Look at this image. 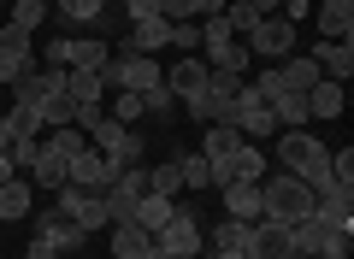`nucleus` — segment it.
Here are the masks:
<instances>
[{
	"label": "nucleus",
	"mask_w": 354,
	"mask_h": 259,
	"mask_svg": "<svg viewBox=\"0 0 354 259\" xmlns=\"http://www.w3.org/2000/svg\"><path fill=\"white\" fill-rule=\"evenodd\" d=\"M207 253H248V224L242 218L207 224Z\"/></svg>",
	"instance_id": "nucleus-24"
},
{
	"label": "nucleus",
	"mask_w": 354,
	"mask_h": 259,
	"mask_svg": "<svg viewBox=\"0 0 354 259\" xmlns=\"http://www.w3.org/2000/svg\"><path fill=\"white\" fill-rule=\"evenodd\" d=\"M171 48H183V53H201V24H195V18L171 24Z\"/></svg>",
	"instance_id": "nucleus-38"
},
{
	"label": "nucleus",
	"mask_w": 354,
	"mask_h": 259,
	"mask_svg": "<svg viewBox=\"0 0 354 259\" xmlns=\"http://www.w3.org/2000/svg\"><path fill=\"white\" fill-rule=\"evenodd\" d=\"M65 183L71 189H88V195H101L113 177H106V160L95 148H83V153H71V165H65Z\"/></svg>",
	"instance_id": "nucleus-16"
},
{
	"label": "nucleus",
	"mask_w": 354,
	"mask_h": 259,
	"mask_svg": "<svg viewBox=\"0 0 354 259\" xmlns=\"http://www.w3.org/2000/svg\"><path fill=\"white\" fill-rule=\"evenodd\" d=\"M88 148L106 160V177L130 171V165H148V142H142V130H130V124H118V118L95 124V130H88Z\"/></svg>",
	"instance_id": "nucleus-2"
},
{
	"label": "nucleus",
	"mask_w": 354,
	"mask_h": 259,
	"mask_svg": "<svg viewBox=\"0 0 354 259\" xmlns=\"http://www.w3.org/2000/svg\"><path fill=\"white\" fill-rule=\"evenodd\" d=\"M337 259H348V253H337Z\"/></svg>",
	"instance_id": "nucleus-48"
},
{
	"label": "nucleus",
	"mask_w": 354,
	"mask_h": 259,
	"mask_svg": "<svg viewBox=\"0 0 354 259\" xmlns=\"http://www.w3.org/2000/svg\"><path fill=\"white\" fill-rule=\"evenodd\" d=\"M65 165H71V160H65L59 148H48V142H41L36 165H30V183H36V189H48V195H59V189H65Z\"/></svg>",
	"instance_id": "nucleus-20"
},
{
	"label": "nucleus",
	"mask_w": 354,
	"mask_h": 259,
	"mask_svg": "<svg viewBox=\"0 0 354 259\" xmlns=\"http://www.w3.org/2000/svg\"><path fill=\"white\" fill-rule=\"evenodd\" d=\"M342 106H348V88L330 83V77H319L307 88V118H342Z\"/></svg>",
	"instance_id": "nucleus-19"
},
{
	"label": "nucleus",
	"mask_w": 354,
	"mask_h": 259,
	"mask_svg": "<svg viewBox=\"0 0 354 259\" xmlns=\"http://www.w3.org/2000/svg\"><path fill=\"white\" fill-rule=\"evenodd\" d=\"M307 59L319 65V77L348 83V77H354V41H313V48H307Z\"/></svg>",
	"instance_id": "nucleus-15"
},
{
	"label": "nucleus",
	"mask_w": 354,
	"mask_h": 259,
	"mask_svg": "<svg viewBox=\"0 0 354 259\" xmlns=\"http://www.w3.org/2000/svg\"><path fill=\"white\" fill-rule=\"evenodd\" d=\"M18 177V165H12V153H0V183H12Z\"/></svg>",
	"instance_id": "nucleus-43"
},
{
	"label": "nucleus",
	"mask_w": 354,
	"mask_h": 259,
	"mask_svg": "<svg viewBox=\"0 0 354 259\" xmlns=\"http://www.w3.org/2000/svg\"><path fill=\"white\" fill-rule=\"evenodd\" d=\"M142 106H148V118H160V124H171L177 112H183V106H177V95L165 88V77H160V83L148 88V95H142Z\"/></svg>",
	"instance_id": "nucleus-32"
},
{
	"label": "nucleus",
	"mask_w": 354,
	"mask_h": 259,
	"mask_svg": "<svg viewBox=\"0 0 354 259\" xmlns=\"http://www.w3.org/2000/svg\"><path fill=\"white\" fill-rule=\"evenodd\" d=\"M142 177H148V195H165V200H177V195H183V177H177V160L142 165Z\"/></svg>",
	"instance_id": "nucleus-30"
},
{
	"label": "nucleus",
	"mask_w": 354,
	"mask_h": 259,
	"mask_svg": "<svg viewBox=\"0 0 354 259\" xmlns=\"http://www.w3.org/2000/svg\"><path fill=\"white\" fill-rule=\"evenodd\" d=\"M24 71H36V36H24L18 24H0V83H18Z\"/></svg>",
	"instance_id": "nucleus-9"
},
{
	"label": "nucleus",
	"mask_w": 354,
	"mask_h": 259,
	"mask_svg": "<svg viewBox=\"0 0 354 259\" xmlns=\"http://www.w3.org/2000/svg\"><path fill=\"white\" fill-rule=\"evenodd\" d=\"M30 212H36V183H30V177L0 183V224H24Z\"/></svg>",
	"instance_id": "nucleus-17"
},
{
	"label": "nucleus",
	"mask_w": 354,
	"mask_h": 259,
	"mask_svg": "<svg viewBox=\"0 0 354 259\" xmlns=\"http://www.w3.org/2000/svg\"><path fill=\"white\" fill-rule=\"evenodd\" d=\"M177 177H183V189H195V195H201V189H213V171H207L201 153H177Z\"/></svg>",
	"instance_id": "nucleus-33"
},
{
	"label": "nucleus",
	"mask_w": 354,
	"mask_h": 259,
	"mask_svg": "<svg viewBox=\"0 0 354 259\" xmlns=\"http://www.w3.org/2000/svg\"><path fill=\"white\" fill-rule=\"evenodd\" d=\"M65 95H71L77 106H88V100H106V77H101V71H65Z\"/></svg>",
	"instance_id": "nucleus-29"
},
{
	"label": "nucleus",
	"mask_w": 354,
	"mask_h": 259,
	"mask_svg": "<svg viewBox=\"0 0 354 259\" xmlns=\"http://www.w3.org/2000/svg\"><path fill=\"white\" fill-rule=\"evenodd\" d=\"M165 88L177 95V106H183L189 95H201V88H207V59H201V53H177V59L165 65Z\"/></svg>",
	"instance_id": "nucleus-12"
},
{
	"label": "nucleus",
	"mask_w": 354,
	"mask_h": 259,
	"mask_svg": "<svg viewBox=\"0 0 354 259\" xmlns=\"http://www.w3.org/2000/svg\"><path fill=\"white\" fill-rule=\"evenodd\" d=\"M248 53H260V59H272V65L290 59V53H295V24H290V18H278V12L260 18V24L248 30Z\"/></svg>",
	"instance_id": "nucleus-7"
},
{
	"label": "nucleus",
	"mask_w": 354,
	"mask_h": 259,
	"mask_svg": "<svg viewBox=\"0 0 354 259\" xmlns=\"http://www.w3.org/2000/svg\"><path fill=\"white\" fill-rule=\"evenodd\" d=\"M160 48H171V24H165V18H142V24H124V36H118V53L160 59Z\"/></svg>",
	"instance_id": "nucleus-11"
},
{
	"label": "nucleus",
	"mask_w": 354,
	"mask_h": 259,
	"mask_svg": "<svg viewBox=\"0 0 354 259\" xmlns=\"http://www.w3.org/2000/svg\"><path fill=\"white\" fill-rule=\"evenodd\" d=\"M330 183H348V189H354V148L330 153Z\"/></svg>",
	"instance_id": "nucleus-40"
},
{
	"label": "nucleus",
	"mask_w": 354,
	"mask_h": 259,
	"mask_svg": "<svg viewBox=\"0 0 354 259\" xmlns=\"http://www.w3.org/2000/svg\"><path fill=\"white\" fill-rule=\"evenodd\" d=\"M236 148H242V130H230V124H207L201 130V160H225Z\"/></svg>",
	"instance_id": "nucleus-28"
},
{
	"label": "nucleus",
	"mask_w": 354,
	"mask_h": 259,
	"mask_svg": "<svg viewBox=\"0 0 354 259\" xmlns=\"http://www.w3.org/2000/svg\"><path fill=\"white\" fill-rule=\"evenodd\" d=\"M113 118H118V124H136V118H148L142 95H130V88H113Z\"/></svg>",
	"instance_id": "nucleus-35"
},
{
	"label": "nucleus",
	"mask_w": 354,
	"mask_h": 259,
	"mask_svg": "<svg viewBox=\"0 0 354 259\" xmlns=\"http://www.w3.org/2000/svg\"><path fill=\"white\" fill-rule=\"evenodd\" d=\"M53 207H59L71 224H83L88 236H95V230H113V224H106V200H101V195H88V189H71V183H65Z\"/></svg>",
	"instance_id": "nucleus-10"
},
{
	"label": "nucleus",
	"mask_w": 354,
	"mask_h": 259,
	"mask_svg": "<svg viewBox=\"0 0 354 259\" xmlns=\"http://www.w3.org/2000/svg\"><path fill=\"white\" fill-rule=\"evenodd\" d=\"M348 236L354 230H337V224H325L313 212V218H301V224H290V247L295 253H307V259H337V253H348Z\"/></svg>",
	"instance_id": "nucleus-4"
},
{
	"label": "nucleus",
	"mask_w": 354,
	"mask_h": 259,
	"mask_svg": "<svg viewBox=\"0 0 354 259\" xmlns=\"http://www.w3.org/2000/svg\"><path fill=\"white\" fill-rule=\"evenodd\" d=\"M24 259H59V247H53V242H41V236H30V247H24Z\"/></svg>",
	"instance_id": "nucleus-42"
},
{
	"label": "nucleus",
	"mask_w": 354,
	"mask_h": 259,
	"mask_svg": "<svg viewBox=\"0 0 354 259\" xmlns=\"http://www.w3.org/2000/svg\"><path fill=\"white\" fill-rule=\"evenodd\" d=\"M171 212H177V200H165V195H142L136 200V224H142V230H160V224H171Z\"/></svg>",
	"instance_id": "nucleus-31"
},
{
	"label": "nucleus",
	"mask_w": 354,
	"mask_h": 259,
	"mask_svg": "<svg viewBox=\"0 0 354 259\" xmlns=\"http://www.w3.org/2000/svg\"><path fill=\"white\" fill-rule=\"evenodd\" d=\"M30 236H41V242H53V247H59L65 259H71V253H83V247H88V230H83V224H71V218H65L59 207L36 212V224H30Z\"/></svg>",
	"instance_id": "nucleus-8"
},
{
	"label": "nucleus",
	"mask_w": 354,
	"mask_h": 259,
	"mask_svg": "<svg viewBox=\"0 0 354 259\" xmlns=\"http://www.w3.org/2000/svg\"><path fill=\"white\" fill-rule=\"evenodd\" d=\"M278 18H290V24H301V18H313V0H283Z\"/></svg>",
	"instance_id": "nucleus-41"
},
{
	"label": "nucleus",
	"mask_w": 354,
	"mask_h": 259,
	"mask_svg": "<svg viewBox=\"0 0 354 259\" xmlns=\"http://www.w3.org/2000/svg\"><path fill=\"white\" fill-rule=\"evenodd\" d=\"M225 218H242V224L260 218V183H254V177H236V183H225Z\"/></svg>",
	"instance_id": "nucleus-18"
},
{
	"label": "nucleus",
	"mask_w": 354,
	"mask_h": 259,
	"mask_svg": "<svg viewBox=\"0 0 354 259\" xmlns=\"http://www.w3.org/2000/svg\"><path fill=\"white\" fill-rule=\"evenodd\" d=\"M124 24H142V18H160V0H118Z\"/></svg>",
	"instance_id": "nucleus-39"
},
{
	"label": "nucleus",
	"mask_w": 354,
	"mask_h": 259,
	"mask_svg": "<svg viewBox=\"0 0 354 259\" xmlns=\"http://www.w3.org/2000/svg\"><path fill=\"white\" fill-rule=\"evenodd\" d=\"M290 224H272V218H254L248 224V259H290Z\"/></svg>",
	"instance_id": "nucleus-13"
},
{
	"label": "nucleus",
	"mask_w": 354,
	"mask_h": 259,
	"mask_svg": "<svg viewBox=\"0 0 354 259\" xmlns=\"http://www.w3.org/2000/svg\"><path fill=\"white\" fill-rule=\"evenodd\" d=\"M6 153H12L18 171H30V165H36V153H41V136H12V148H6Z\"/></svg>",
	"instance_id": "nucleus-37"
},
{
	"label": "nucleus",
	"mask_w": 354,
	"mask_h": 259,
	"mask_svg": "<svg viewBox=\"0 0 354 259\" xmlns=\"http://www.w3.org/2000/svg\"><path fill=\"white\" fill-rule=\"evenodd\" d=\"M36 59L48 65V71H65V65H71V36H48L36 48Z\"/></svg>",
	"instance_id": "nucleus-34"
},
{
	"label": "nucleus",
	"mask_w": 354,
	"mask_h": 259,
	"mask_svg": "<svg viewBox=\"0 0 354 259\" xmlns=\"http://www.w3.org/2000/svg\"><path fill=\"white\" fill-rule=\"evenodd\" d=\"M313 24H319V41H354V0H319Z\"/></svg>",
	"instance_id": "nucleus-14"
},
{
	"label": "nucleus",
	"mask_w": 354,
	"mask_h": 259,
	"mask_svg": "<svg viewBox=\"0 0 354 259\" xmlns=\"http://www.w3.org/2000/svg\"><path fill=\"white\" fill-rule=\"evenodd\" d=\"M71 259H88V253H71Z\"/></svg>",
	"instance_id": "nucleus-47"
},
{
	"label": "nucleus",
	"mask_w": 354,
	"mask_h": 259,
	"mask_svg": "<svg viewBox=\"0 0 354 259\" xmlns=\"http://www.w3.org/2000/svg\"><path fill=\"white\" fill-rule=\"evenodd\" d=\"M225 24H230V30H236V36H248V30H254V24H260V12H254L248 0H230V6H225Z\"/></svg>",
	"instance_id": "nucleus-36"
},
{
	"label": "nucleus",
	"mask_w": 354,
	"mask_h": 259,
	"mask_svg": "<svg viewBox=\"0 0 354 259\" xmlns=\"http://www.w3.org/2000/svg\"><path fill=\"white\" fill-rule=\"evenodd\" d=\"M278 77H283V88H295V95H307V88L319 83V65L307 59V53H290V59H278Z\"/></svg>",
	"instance_id": "nucleus-26"
},
{
	"label": "nucleus",
	"mask_w": 354,
	"mask_h": 259,
	"mask_svg": "<svg viewBox=\"0 0 354 259\" xmlns=\"http://www.w3.org/2000/svg\"><path fill=\"white\" fill-rule=\"evenodd\" d=\"M101 77H106V88H130V95H148V88L165 77V65H160V59H142V53H113V59L101 65Z\"/></svg>",
	"instance_id": "nucleus-6"
},
{
	"label": "nucleus",
	"mask_w": 354,
	"mask_h": 259,
	"mask_svg": "<svg viewBox=\"0 0 354 259\" xmlns=\"http://www.w3.org/2000/svg\"><path fill=\"white\" fill-rule=\"evenodd\" d=\"M278 160L290 177H301L313 195L330 189V148L313 136V130H278Z\"/></svg>",
	"instance_id": "nucleus-1"
},
{
	"label": "nucleus",
	"mask_w": 354,
	"mask_h": 259,
	"mask_svg": "<svg viewBox=\"0 0 354 259\" xmlns=\"http://www.w3.org/2000/svg\"><path fill=\"white\" fill-rule=\"evenodd\" d=\"M0 24H6V0H0Z\"/></svg>",
	"instance_id": "nucleus-46"
},
{
	"label": "nucleus",
	"mask_w": 354,
	"mask_h": 259,
	"mask_svg": "<svg viewBox=\"0 0 354 259\" xmlns=\"http://www.w3.org/2000/svg\"><path fill=\"white\" fill-rule=\"evenodd\" d=\"M48 6H53V0H48Z\"/></svg>",
	"instance_id": "nucleus-49"
},
{
	"label": "nucleus",
	"mask_w": 354,
	"mask_h": 259,
	"mask_svg": "<svg viewBox=\"0 0 354 259\" xmlns=\"http://www.w3.org/2000/svg\"><path fill=\"white\" fill-rule=\"evenodd\" d=\"M153 247H160V253H171V259H183V253H201V247H207V224L195 218V212L183 207V200H177L171 224H160V230H153Z\"/></svg>",
	"instance_id": "nucleus-5"
},
{
	"label": "nucleus",
	"mask_w": 354,
	"mask_h": 259,
	"mask_svg": "<svg viewBox=\"0 0 354 259\" xmlns=\"http://www.w3.org/2000/svg\"><path fill=\"white\" fill-rule=\"evenodd\" d=\"M113 259H153V236L142 224H113Z\"/></svg>",
	"instance_id": "nucleus-23"
},
{
	"label": "nucleus",
	"mask_w": 354,
	"mask_h": 259,
	"mask_svg": "<svg viewBox=\"0 0 354 259\" xmlns=\"http://www.w3.org/2000/svg\"><path fill=\"white\" fill-rule=\"evenodd\" d=\"M53 18L71 30H95V24H106V6L101 0H53Z\"/></svg>",
	"instance_id": "nucleus-22"
},
{
	"label": "nucleus",
	"mask_w": 354,
	"mask_h": 259,
	"mask_svg": "<svg viewBox=\"0 0 354 259\" xmlns=\"http://www.w3.org/2000/svg\"><path fill=\"white\" fill-rule=\"evenodd\" d=\"M266 106H272V118H278V130H307V95H295V88H278V95L266 100Z\"/></svg>",
	"instance_id": "nucleus-21"
},
{
	"label": "nucleus",
	"mask_w": 354,
	"mask_h": 259,
	"mask_svg": "<svg viewBox=\"0 0 354 259\" xmlns=\"http://www.w3.org/2000/svg\"><path fill=\"white\" fill-rule=\"evenodd\" d=\"M48 18H53V6H48V0H12V6H6V24H18L24 36H36V30L48 24Z\"/></svg>",
	"instance_id": "nucleus-27"
},
{
	"label": "nucleus",
	"mask_w": 354,
	"mask_h": 259,
	"mask_svg": "<svg viewBox=\"0 0 354 259\" xmlns=\"http://www.w3.org/2000/svg\"><path fill=\"white\" fill-rule=\"evenodd\" d=\"M12 148V130H6V112H0V153Z\"/></svg>",
	"instance_id": "nucleus-45"
},
{
	"label": "nucleus",
	"mask_w": 354,
	"mask_h": 259,
	"mask_svg": "<svg viewBox=\"0 0 354 259\" xmlns=\"http://www.w3.org/2000/svg\"><path fill=\"white\" fill-rule=\"evenodd\" d=\"M106 59H113L106 36H71V65H65V71H101Z\"/></svg>",
	"instance_id": "nucleus-25"
},
{
	"label": "nucleus",
	"mask_w": 354,
	"mask_h": 259,
	"mask_svg": "<svg viewBox=\"0 0 354 259\" xmlns=\"http://www.w3.org/2000/svg\"><path fill=\"white\" fill-rule=\"evenodd\" d=\"M248 6H254V12H260V18H272V12H278V6H283V0H248Z\"/></svg>",
	"instance_id": "nucleus-44"
},
{
	"label": "nucleus",
	"mask_w": 354,
	"mask_h": 259,
	"mask_svg": "<svg viewBox=\"0 0 354 259\" xmlns=\"http://www.w3.org/2000/svg\"><path fill=\"white\" fill-rule=\"evenodd\" d=\"M260 218L272 224H301L313 218V189L301 183V177H260Z\"/></svg>",
	"instance_id": "nucleus-3"
}]
</instances>
